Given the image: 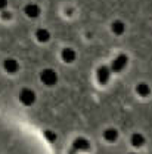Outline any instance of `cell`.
<instances>
[{
  "mask_svg": "<svg viewBox=\"0 0 152 154\" xmlns=\"http://www.w3.org/2000/svg\"><path fill=\"white\" fill-rule=\"evenodd\" d=\"M105 138H106L108 141H115V139H117V131H115V129H108V131L105 132Z\"/></svg>",
  "mask_w": 152,
  "mask_h": 154,
  "instance_id": "cell-1",
  "label": "cell"
},
{
  "mask_svg": "<svg viewBox=\"0 0 152 154\" xmlns=\"http://www.w3.org/2000/svg\"><path fill=\"white\" fill-rule=\"evenodd\" d=\"M132 142H133V145L139 147V145H142V144L145 142V139H143V136H142V135H133V139H132Z\"/></svg>",
  "mask_w": 152,
  "mask_h": 154,
  "instance_id": "cell-2",
  "label": "cell"
},
{
  "mask_svg": "<svg viewBox=\"0 0 152 154\" xmlns=\"http://www.w3.org/2000/svg\"><path fill=\"white\" fill-rule=\"evenodd\" d=\"M22 101H24L25 104H31V102L34 101V95H33L31 92H30V94H28V92H24V94H22Z\"/></svg>",
  "mask_w": 152,
  "mask_h": 154,
  "instance_id": "cell-3",
  "label": "cell"
}]
</instances>
